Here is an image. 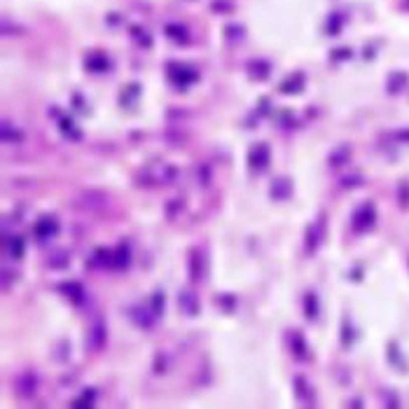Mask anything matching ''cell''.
Segmentation results:
<instances>
[{
    "instance_id": "obj_1",
    "label": "cell",
    "mask_w": 409,
    "mask_h": 409,
    "mask_svg": "<svg viewBox=\"0 0 409 409\" xmlns=\"http://www.w3.org/2000/svg\"><path fill=\"white\" fill-rule=\"evenodd\" d=\"M73 206L80 208V211L98 213V211H105V208L110 206V197L103 190L87 187V190H80L75 197H73Z\"/></svg>"
},
{
    "instance_id": "obj_2",
    "label": "cell",
    "mask_w": 409,
    "mask_h": 409,
    "mask_svg": "<svg viewBox=\"0 0 409 409\" xmlns=\"http://www.w3.org/2000/svg\"><path fill=\"white\" fill-rule=\"evenodd\" d=\"M40 388V376L38 372L33 369H26V372H19V374L14 376V390H17V395L21 397H33Z\"/></svg>"
},
{
    "instance_id": "obj_3",
    "label": "cell",
    "mask_w": 409,
    "mask_h": 409,
    "mask_svg": "<svg viewBox=\"0 0 409 409\" xmlns=\"http://www.w3.org/2000/svg\"><path fill=\"white\" fill-rule=\"evenodd\" d=\"M105 341H108V327L101 318H96L87 330V346L91 351H101V348H105Z\"/></svg>"
},
{
    "instance_id": "obj_4",
    "label": "cell",
    "mask_w": 409,
    "mask_h": 409,
    "mask_svg": "<svg viewBox=\"0 0 409 409\" xmlns=\"http://www.w3.org/2000/svg\"><path fill=\"white\" fill-rule=\"evenodd\" d=\"M374 220H376L374 206H372V204H362L360 208L355 211V215H353V227L358 229V232H365V229H369V227L374 225Z\"/></svg>"
},
{
    "instance_id": "obj_5",
    "label": "cell",
    "mask_w": 409,
    "mask_h": 409,
    "mask_svg": "<svg viewBox=\"0 0 409 409\" xmlns=\"http://www.w3.org/2000/svg\"><path fill=\"white\" fill-rule=\"evenodd\" d=\"M248 166L255 171H264L269 166V145L266 143L252 145L250 155H248Z\"/></svg>"
},
{
    "instance_id": "obj_6",
    "label": "cell",
    "mask_w": 409,
    "mask_h": 409,
    "mask_svg": "<svg viewBox=\"0 0 409 409\" xmlns=\"http://www.w3.org/2000/svg\"><path fill=\"white\" fill-rule=\"evenodd\" d=\"M187 269H190V279L194 283H199V281L204 279V252L199 250V248H192L190 250V264H187Z\"/></svg>"
},
{
    "instance_id": "obj_7",
    "label": "cell",
    "mask_w": 409,
    "mask_h": 409,
    "mask_svg": "<svg viewBox=\"0 0 409 409\" xmlns=\"http://www.w3.org/2000/svg\"><path fill=\"white\" fill-rule=\"evenodd\" d=\"M323 220L325 218H321V222H314V225L309 227V232H307V250L309 252H314L316 248L321 245L323 236H325V225H323Z\"/></svg>"
},
{
    "instance_id": "obj_8",
    "label": "cell",
    "mask_w": 409,
    "mask_h": 409,
    "mask_svg": "<svg viewBox=\"0 0 409 409\" xmlns=\"http://www.w3.org/2000/svg\"><path fill=\"white\" fill-rule=\"evenodd\" d=\"M271 197L279 199V201H286V199L293 197V183H290V178H276V180H274Z\"/></svg>"
},
{
    "instance_id": "obj_9",
    "label": "cell",
    "mask_w": 409,
    "mask_h": 409,
    "mask_svg": "<svg viewBox=\"0 0 409 409\" xmlns=\"http://www.w3.org/2000/svg\"><path fill=\"white\" fill-rule=\"evenodd\" d=\"M348 162H351V148H348V145H341V148L332 150L330 157H327L330 169H341V166H346Z\"/></svg>"
},
{
    "instance_id": "obj_10",
    "label": "cell",
    "mask_w": 409,
    "mask_h": 409,
    "mask_svg": "<svg viewBox=\"0 0 409 409\" xmlns=\"http://www.w3.org/2000/svg\"><path fill=\"white\" fill-rule=\"evenodd\" d=\"M295 390H297V397H300L302 402H307V404L314 402V388H311V383H309L304 376H297V379H295Z\"/></svg>"
},
{
    "instance_id": "obj_11",
    "label": "cell",
    "mask_w": 409,
    "mask_h": 409,
    "mask_svg": "<svg viewBox=\"0 0 409 409\" xmlns=\"http://www.w3.org/2000/svg\"><path fill=\"white\" fill-rule=\"evenodd\" d=\"M180 309H183L187 316H197V311H199L197 295L190 293V290H183V293H180Z\"/></svg>"
},
{
    "instance_id": "obj_12",
    "label": "cell",
    "mask_w": 409,
    "mask_h": 409,
    "mask_svg": "<svg viewBox=\"0 0 409 409\" xmlns=\"http://www.w3.org/2000/svg\"><path fill=\"white\" fill-rule=\"evenodd\" d=\"M56 220L54 218H42L38 225H35V236L38 239H49V236H54L56 234Z\"/></svg>"
},
{
    "instance_id": "obj_13",
    "label": "cell",
    "mask_w": 409,
    "mask_h": 409,
    "mask_svg": "<svg viewBox=\"0 0 409 409\" xmlns=\"http://www.w3.org/2000/svg\"><path fill=\"white\" fill-rule=\"evenodd\" d=\"M0 136H3V141H5V143L17 145V143H21L24 133H21L19 126H14V124H10V122H3V131H0Z\"/></svg>"
},
{
    "instance_id": "obj_14",
    "label": "cell",
    "mask_w": 409,
    "mask_h": 409,
    "mask_svg": "<svg viewBox=\"0 0 409 409\" xmlns=\"http://www.w3.org/2000/svg\"><path fill=\"white\" fill-rule=\"evenodd\" d=\"M269 70H271V66L266 61H259V59H255V61L248 63V75L255 77V80H264V77H269Z\"/></svg>"
},
{
    "instance_id": "obj_15",
    "label": "cell",
    "mask_w": 409,
    "mask_h": 409,
    "mask_svg": "<svg viewBox=\"0 0 409 409\" xmlns=\"http://www.w3.org/2000/svg\"><path fill=\"white\" fill-rule=\"evenodd\" d=\"M290 344H293V353H295V358H302V360H307V358H309V346H307V341H304V337H302L300 332H295V334H293Z\"/></svg>"
},
{
    "instance_id": "obj_16",
    "label": "cell",
    "mask_w": 409,
    "mask_h": 409,
    "mask_svg": "<svg viewBox=\"0 0 409 409\" xmlns=\"http://www.w3.org/2000/svg\"><path fill=\"white\" fill-rule=\"evenodd\" d=\"M131 316H133V321H136L141 327H152V323H155V318H152V314L148 311V307H133L131 309Z\"/></svg>"
},
{
    "instance_id": "obj_17",
    "label": "cell",
    "mask_w": 409,
    "mask_h": 409,
    "mask_svg": "<svg viewBox=\"0 0 409 409\" xmlns=\"http://www.w3.org/2000/svg\"><path fill=\"white\" fill-rule=\"evenodd\" d=\"M407 82H409V77H407V73H393V75L388 77V91L390 94H400L404 87H407Z\"/></svg>"
},
{
    "instance_id": "obj_18",
    "label": "cell",
    "mask_w": 409,
    "mask_h": 409,
    "mask_svg": "<svg viewBox=\"0 0 409 409\" xmlns=\"http://www.w3.org/2000/svg\"><path fill=\"white\" fill-rule=\"evenodd\" d=\"M304 314H307L309 321L318 318V297L314 293H307V297H304Z\"/></svg>"
},
{
    "instance_id": "obj_19",
    "label": "cell",
    "mask_w": 409,
    "mask_h": 409,
    "mask_svg": "<svg viewBox=\"0 0 409 409\" xmlns=\"http://www.w3.org/2000/svg\"><path fill=\"white\" fill-rule=\"evenodd\" d=\"M61 293H66L70 300L77 302V304L84 300V290H82L80 283H66V286H61Z\"/></svg>"
},
{
    "instance_id": "obj_20",
    "label": "cell",
    "mask_w": 409,
    "mask_h": 409,
    "mask_svg": "<svg viewBox=\"0 0 409 409\" xmlns=\"http://www.w3.org/2000/svg\"><path fill=\"white\" fill-rule=\"evenodd\" d=\"M166 33L173 38L176 42H187V31L183 26H176V24H169L166 26Z\"/></svg>"
},
{
    "instance_id": "obj_21",
    "label": "cell",
    "mask_w": 409,
    "mask_h": 409,
    "mask_svg": "<svg viewBox=\"0 0 409 409\" xmlns=\"http://www.w3.org/2000/svg\"><path fill=\"white\" fill-rule=\"evenodd\" d=\"M68 259H70V255L66 250H61L59 255H52V257H49V266H52V269H63V266H68Z\"/></svg>"
},
{
    "instance_id": "obj_22",
    "label": "cell",
    "mask_w": 409,
    "mask_h": 409,
    "mask_svg": "<svg viewBox=\"0 0 409 409\" xmlns=\"http://www.w3.org/2000/svg\"><path fill=\"white\" fill-rule=\"evenodd\" d=\"M112 262H115V266H126V262H129V252H126V245H119L117 248V252L112 255Z\"/></svg>"
},
{
    "instance_id": "obj_23",
    "label": "cell",
    "mask_w": 409,
    "mask_h": 409,
    "mask_svg": "<svg viewBox=\"0 0 409 409\" xmlns=\"http://www.w3.org/2000/svg\"><path fill=\"white\" fill-rule=\"evenodd\" d=\"M61 129H63V133L68 138H80V131H77V126L70 119H66V117H61Z\"/></svg>"
},
{
    "instance_id": "obj_24",
    "label": "cell",
    "mask_w": 409,
    "mask_h": 409,
    "mask_svg": "<svg viewBox=\"0 0 409 409\" xmlns=\"http://www.w3.org/2000/svg\"><path fill=\"white\" fill-rule=\"evenodd\" d=\"M10 252H12V257H21V255H24V241H21L19 236L10 239Z\"/></svg>"
},
{
    "instance_id": "obj_25",
    "label": "cell",
    "mask_w": 409,
    "mask_h": 409,
    "mask_svg": "<svg viewBox=\"0 0 409 409\" xmlns=\"http://www.w3.org/2000/svg\"><path fill=\"white\" fill-rule=\"evenodd\" d=\"M197 180H199V185L211 183V169L208 166H197Z\"/></svg>"
},
{
    "instance_id": "obj_26",
    "label": "cell",
    "mask_w": 409,
    "mask_h": 409,
    "mask_svg": "<svg viewBox=\"0 0 409 409\" xmlns=\"http://www.w3.org/2000/svg\"><path fill=\"white\" fill-rule=\"evenodd\" d=\"M225 33H227L229 40H243V28L241 26H227Z\"/></svg>"
},
{
    "instance_id": "obj_27",
    "label": "cell",
    "mask_w": 409,
    "mask_h": 409,
    "mask_svg": "<svg viewBox=\"0 0 409 409\" xmlns=\"http://www.w3.org/2000/svg\"><path fill=\"white\" fill-rule=\"evenodd\" d=\"M362 183V176L360 173H353V176H348V178H341V187H355V185H360Z\"/></svg>"
},
{
    "instance_id": "obj_28",
    "label": "cell",
    "mask_w": 409,
    "mask_h": 409,
    "mask_svg": "<svg viewBox=\"0 0 409 409\" xmlns=\"http://www.w3.org/2000/svg\"><path fill=\"white\" fill-rule=\"evenodd\" d=\"M300 87H302V77L295 75L290 82H286V84H283V91H293V89H300Z\"/></svg>"
},
{
    "instance_id": "obj_29",
    "label": "cell",
    "mask_w": 409,
    "mask_h": 409,
    "mask_svg": "<svg viewBox=\"0 0 409 409\" xmlns=\"http://www.w3.org/2000/svg\"><path fill=\"white\" fill-rule=\"evenodd\" d=\"M213 10H215V12H232L234 5L232 3H218V0H215V3H213Z\"/></svg>"
},
{
    "instance_id": "obj_30",
    "label": "cell",
    "mask_w": 409,
    "mask_h": 409,
    "mask_svg": "<svg viewBox=\"0 0 409 409\" xmlns=\"http://www.w3.org/2000/svg\"><path fill=\"white\" fill-rule=\"evenodd\" d=\"M108 66L105 61H87V68H91V70H103Z\"/></svg>"
},
{
    "instance_id": "obj_31",
    "label": "cell",
    "mask_w": 409,
    "mask_h": 409,
    "mask_svg": "<svg viewBox=\"0 0 409 409\" xmlns=\"http://www.w3.org/2000/svg\"><path fill=\"white\" fill-rule=\"evenodd\" d=\"M178 211H180V201H171V204H169V211H166V213H169V218H173Z\"/></svg>"
},
{
    "instance_id": "obj_32",
    "label": "cell",
    "mask_w": 409,
    "mask_h": 409,
    "mask_svg": "<svg viewBox=\"0 0 409 409\" xmlns=\"http://www.w3.org/2000/svg\"><path fill=\"white\" fill-rule=\"evenodd\" d=\"M348 54H351V49H337V52H332V56H337V59H348Z\"/></svg>"
},
{
    "instance_id": "obj_33",
    "label": "cell",
    "mask_w": 409,
    "mask_h": 409,
    "mask_svg": "<svg viewBox=\"0 0 409 409\" xmlns=\"http://www.w3.org/2000/svg\"><path fill=\"white\" fill-rule=\"evenodd\" d=\"M155 372H157V374H162V372H164V353H159L157 365H155Z\"/></svg>"
},
{
    "instance_id": "obj_34",
    "label": "cell",
    "mask_w": 409,
    "mask_h": 409,
    "mask_svg": "<svg viewBox=\"0 0 409 409\" xmlns=\"http://www.w3.org/2000/svg\"><path fill=\"white\" fill-rule=\"evenodd\" d=\"M397 138H400V141H407V143H409V129L400 131V133H397Z\"/></svg>"
}]
</instances>
